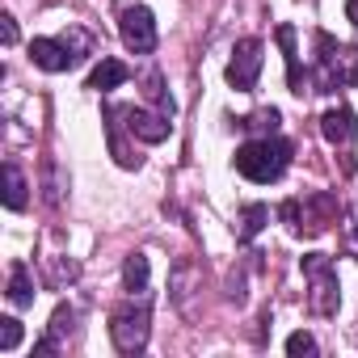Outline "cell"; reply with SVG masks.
Listing matches in <instances>:
<instances>
[{
    "instance_id": "cell-1",
    "label": "cell",
    "mask_w": 358,
    "mask_h": 358,
    "mask_svg": "<svg viewBox=\"0 0 358 358\" xmlns=\"http://www.w3.org/2000/svg\"><path fill=\"white\" fill-rule=\"evenodd\" d=\"M291 164V143L282 135H257L236 148V173L249 182H278Z\"/></svg>"
},
{
    "instance_id": "cell-2",
    "label": "cell",
    "mask_w": 358,
    "mask_h": 358,
    "mask_svg": "<svg viewBox=\"0 0 358 358\" xmlns=\"http://www.w3.org/2000/svg\"><path fill=\"white\" fill-rule=\"evenodd\" d=\"M316 93H333V89H350L358 85V47L333 43L329 34H316Z\"/></svg>"
},
{
    "instance_id": "cell-3",
    "label": "cell",
    "mask_w": 358,
    "mask_h": 358,
    "mask_svg": "<svg viewBox=\"0 0 358 358\" xmlns=\"http://www.w3.org/2000/svg\"><path fill=\"white\" fill-rule=\"evenodd\" d=\"M278 215H282V224L295 232V236H320V232H329V224L337 220V199L333 194H308V199H287L282 207H278Z\"/></svg>"
},
{
    "instance_id": "cell-4",
    "label": "cell",
    "mask_w": 358,
    "mask_h": 358,
    "mask_svg": "<svg viewBox=\"0 0 358 358\" xmlns=\"http://www.w3.org/2000/svg\"><path fill=\"white\" fill-rule=\"evenodd\" d=\"M303 278H308V308L312 316H333L341 308V287L329 253H308L303 257Z\"/></svg>"
},
{
    "instance_id": "cell-5",
    "label": "cell",
    "mask_w": 358,
    "mask_h": 358,
    "mask_svg": "<svg viewBox=\"0 0 358 358\" xmlns=\"http://www.w3.org/2000/svg\"><path fill=\"white\" fill-rule=\"evenodd\" d=\"M148 329H152V303L148 299H127L122 308H114L110 316V337L118 345V354H139L148 345Z\"/></svg>"
},
{
    "instance_id": "cell-6",
    "label": "cell",
    "mask_w": 358,
    "mask_h": 358,
    "mask_svg": "<svg viewBox=\"0 0 358 358\" xmlns=\"http://www.w3.org/2000/svg\"><path fill=\"white\" fill-rule=\"evenodd\" d=\"M118 34H122L127 51H135V55L156 51V17H152V9L148 5H127L118 13Z\"/></svg>"
},
{
    "instance_id": "cell-7",
    "label": "cell",
    "mask_w": 358,
    "mask_h": 358,
    "mask_svg": "<svg viewBox=\"0 0 358 358\" xmlns=\"http://www.w3.org/2000/svg\"><path fill=\"white\" fill-rule=\"evenodd\" d=\"M262 76V38H241L232 47V59H228V85L249 93Z\"/></svg>"
},
{
    "instance_id": "cell-8",
    "label": "cell",
    "mask_w": 358,
    "mask_h": 358,
    "mask_svg": "<svg viewBox=\"0 0 358 358\" xmlns=\"http://www.w3.org/2000/svg\"><path fill=\"white\" fill-rule=\"evenodd\" d=\"M30 59L43 68V72H72L80 64V55L64 43V38H34L30 43Z\"/></svg>"
},
{
    "instance_id": "cell-9",
    "label": "cell",
    "mask_w": 358,
    "mask_h": 358,
    "mask_svg": "<svg viewBox=\"0 0 358 358\" xmlns=\"http://www.w3.org/2000/svg\"><path fill=\"white\" fill-rule=\"evenodd\" d=\"M122 118H127L122 127H127L139 143H164V139H169V131H173L169 114H160V110L152 114V110H135V106H131V110H122Z\"/></svg>"
},
{
    "instance_id": "cell-10",
    "label": "cell",
    "mask_w": 358,
    "mask_h": 358,
    "mask_svg": "<svg viewBox=\"0 0 358 358\" xmlns=\"http://www.w3.org/2000/svg\"><path fill=\"white\" fill-rule=\"evenodd\" d=\"M72 329H76V308H72V303H59V308H55V316H51V324H47V337L34 345V354H38V358H47V354L64 350V341L72 337Z\"/></svg>"
},
{
    "instance_id": "cell-11",
    "label": "cell",
    "mask_w": 358,
    "mask_h": 358,
    "mask_svg": "<svg viewBox=\"0 0 358 358\" xmlns=\"http://www.w3.org/2000/svg\"><path fill=\"white\" fill-rule=\"evenodd\" d=\"M354 131H358V118H354L350 106H333V110L320 114V135H324L333 148H345V143L354 139Z\"/></svg>"
},
{
    "instance_id": "cell-12",
    "label": "cell",
    "mask_w": 358,
    "mask_h": 358,
    "mask_svg": "<svg viewBox=\"0 0 358 358\" xmlns=\"http://www.w3.org/2000/svg\"><path fill=\"white\" fill-rule=\"evenodd\" d=\"M127 76H131L127 64H118V59H101V64L89 72V89H93V93H110V89L127 85Z\"/></svg>"
},
{
    "instance_id": "cell-13",
    "label": "cell",
    "mask_w": 358,
    "mask_h": 358,
    "mask_svg": "<svg viewBox=\"0 0 358 358\" xmlns=\"http://www.w3.org/2000/svg\"><path fill=\"white\" fill-rule=\"evenodd\" d=\"M9 303L13 308H30L34 303V278H30V266L26 262H13L9 266Z\"/></svg>"
},
{
    "instance_id": "cell-14",
    "label": "cell",
    "mask_w": 358,
    "mask_h": 358,
    "mask_svg": "<svg viewBox=\"0 0 358 358\" xmlns=\"http://www.w3.org/2000/svg\"><path fill=\"white\" fill-rule=\"evenodd\" d=\"M26 203H30V182L22 177V169L9 160L5 164V207L9 211H26Z\"/></svg>"
},
{
    "instance_id": "cell-15",
    "label": "cell",
    "mask_w": 358,
    "mask_h": 358,
    "mask_svg": "<svg viewBox=\"0 0 358 358\" xmlns=\"http://www.w3.org/2000/svg\"><path fill=\"white\" fill-rule=\"evenodd\" d=\"M278 47H282V55H287V85H291V93H303L299 51H295V30H291V26H278Z\"/></svg>"
},
{
    "instance_id": "cell-16",
    "label": "cell",
    "mask_w": 358,
    "mask_h": 358,
    "mask_svg": "<svg viewBox=\"0 0 358 358\" xmlns=\"http://www.w3.org/2000/svg\"><path fill=\"white\" fill-rule=\"evenodd\" d=\"M236 224H241V228H236V241H245V245H249V241L270 224V207H266V203H249V207L241 211V220H236Z\"/></svg>"
},
{
    "instance_id": "cell-17",
    "label": "cell",
    "mask_w": 358,
    "mask_h": 358,
    "mask_svg": "<svg viewBox=\"0 0 358 358\" xmlns=\"http://www.w3.org/2000/svg\"><path fill=\"white\" fill-rule=\"evenodd\" d=\"M148 274H152V266H148V253H131V257L122 262V287H127L131 295L148 291Z\"/></svg>"
},
{
    "instance_id": "cell-18",
    "label": "cell",
    "mask_w": 358,
    "mask_h": 358,
    "mask_svg": "<svg viewBox=\"0 0 358 358\" xmlns=\"http://www.w3.org/2000/svg\"><path fill=\"white\" fill-rule=\"evenodd\" d=\"M278 122H282L278 110H257V114H249L241 127H249V131H257V135H278Z\"/></svg>"
},
{
    "instance_id": "cell-19",
    "label": "cell",
    "mask_w": 358,
    "mask_h": 358,
    "mask_svg": "<svg viewBox=\"0 0 358 358\" xmlns=\"http://www.w3.org/2000/svg\"><path fill=\"white\" fill-rule=\"evenodd\" d=\"M17 345H22V320L5 316V320H0V354H9Z\"/></svg>"
},
{
    "instance_id": "cell-20",
    "label": "cell",
    "mask_w": 358,
    "mask_h": 358,
    "mask_svg": "<svg viewBox=\"0 0 358 358\" xmlns=\"http://www.w3.org/2000/svg\"><path fill=\"white\" fill-rule=\"evenodd\" d=\"M287 354H291V358H299V354H316V337L303 333V329L291 333V337H287Z\"/></svg>"
},
{
    "instance_id": "cell-21",
    "label": "cell",
    "mask_w": 358,
    "mask_h": 358,
    "mask_svg": "<svg viewBox=\"0 0 358 358\" xmlns=\"http://www.w3.org/2000/svg\"><path fill=\"white\" fill-rule=\"evenodd\" d=\"M0 38H5V47H13L17 43V22L5 13V17H0Z\"/></svg>"
},
{
    "instance_id": "cell-22",
    "label": "cell",
    "mask_w": 358,
    "mask_h": 358,
    "mask_svg": "<svg viewBox=\"0 0 358 358\" xmlns=\"http://www.w3.org/2000/svg\"><path fill=\"white\" fill-rule=\"evenodd\" d=\"M345 249H350V253H358V215H350V220H345Z\"/></svg>"
},
{
    "instance_id": "cell-23",
    "label": "cell",
    "mask_w": 358,
    "mask_h": 358,
    "mask_svg": "<svg viewBox=\"0 0 358 358\" xmlns=\"http://www.w3.org/2000/svg\"><path fill=\"white\" fill-rule=\"evenodd\" d=\"M345 17H350V26L358 30V0H345Z\"/></svg>"
}]
</instances>
